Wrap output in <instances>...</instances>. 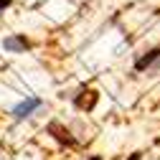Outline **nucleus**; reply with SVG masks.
I'll return each instance as SVG.
<instances>
[{
	"instance_id": "1",
	"label": "nucleus",
	"mask_w": 160,
	"mask_h": 160,
	"mask_svg": "<svg viewBox=\"0 0 160 160\" xmlns=\"http://www.w3.org/2000/svg\"><path fill=\"white\" fill-rule=\"evenodd\" d=\"M46 132L56 140V142H61V145H66V148H79V140L71 135V130L69 127H64L58 119H51V122L46 125Z\"/></svg>"
},
{
	"instance_id": "2",
	"label": "nucleus",
	"mask_w": 160,
	"mask_h": 160,
	"mask_svg": "<svg viewBox=\"0 0 160 160\" xmlns=\"http://www.w3.org/2000/svg\"><path fill=\"white\" fill-rule=\"evenodd\" d=\"M74 107L79 109V112H92L94 107H97V102H99V92L97 89H92V87H82L76 94H74Z\"/></svg>"
},
{
	"instance_id": "3",
	"label": "nucleus",
	"mask_w": 160,
	"mask_h": 160,
	"mask_svg": "<svg viewBox=\"0 0 160 160\" xmlns=\"http://www.w3.org/2000/svg\"><path fill=\"white\" fill-rule=\"evenodd\" d=\"M135 71L137 74H142V71H152V74H158L160 71V46H155V48H150L148 53H142L135 61Z\"/></svg>"
},
{
	"instance_id": "4",
	"label": "nucleus",
	"mask_w": 160,
	"mask_h": 160,
	"mask_svg": "<svg viewBox=\"0 0 160 160\" xmlns=\"http://www.w3.org/2000/svg\"><path fill=\"white\" fill-rule=\"evenodd\" d=\"M38 107H43V99H38V97H26V99H21V102H18V104L10 109V114H13L15 122H21V119L31 117Z\"/></svg>"
},
{
	"instance_id": "5",
	"label": "nucleus",
	"mask_w": 160,
	"mask_h": 160,
	"mask_svg": "<svg viewBox=\"0 0 160 160\" xmlns=\"http://www.w3.org/2000/svg\"><path fill=\"white\" fill-rule=\"evenodd\" d=\"M3 48L8 53H26V51L33 48V43H31V38H26L23 33H10V36L3 38Z\"/></svg>"
},
{
	"instance_id": "6",
	"label": "nucleus",
	"mask_w": 160,
	"mask_h": 160,
	"mask_svg": "<svg viewBox=\"0 0 160 160\" xmlns=\"http://www.w3.org/2000/svg\"><path fill=\"white\" fill-rule=\"evenodd\" d=\"M10 5H13V0H0V13H5Z\"/></svg>"
},
{
	"instance_id": "7",
	"label": "nucleus",
	"mask_w": 160,
	"mask_h": 160,
	"mask_svg": "<svg viewBox=\"0 0 160 160\" xmlns=\"http://www.w3.org/2000/svg\"><path fill=\"white\" fill-rule=\"evenodd\" d=\"M127 160H142V152H135V155H130Z\"/></svg>"
},
{
	"instance_id": "8",
	"label": "nucleus",
	"mask_w": 160,
	"mask_h": 160,
	"mask_svg": "<svg viewBox=\"0 0 160 160\" xmlns=\"http://www.w3.org/2000/svg\"><path fill=\"white\" fill-rule=\"evenodd\" d=\"M87 160H102V155H89Z\"/></svg>"
}]
</instances>
